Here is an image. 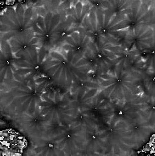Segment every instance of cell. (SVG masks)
I'll use <instances>...</instances> for the list:
<instances>
[{"instance_id":"6da1fadb","label":"cell","mask_w":155,"mask_h":156,"mask_svg":"<svg viewBox=\"0 0 155 156\" xmlns=\"http://www.w3.org/2000/svg\"><path fill=\"white\" fill-rule=\"evenodd\" d=\"M52 84L53 80L46 72L39 76L15 75L14 79L5 80L1 85L2 112L14 118L32 114L41 101L42 94Z\"/></svg>"},{"instance_id":"7a4b0ae2","label":"cell","mask_w":155,"mask_h":156,"mask_svg":"<svg viewBox=\"0 0 155 156\" xmlns=\"http://www.w3.org/2000/svg\"><path fill=\"white\" fill-rule=\"evenodd\" d=\"M80 28L97 44L123 46L128 26L124 15L100 7L89 11Z\"/></svg>"},{"instance_id":"3957f363","label":"cell","mask_w":155,"mask_h":156,"mask_svg":"<svg viewBox=\"0 0 155 156\" xmlns=\"http://www.w3.org/2000/svg\"><path fill=\"white\" fill-rule=\"evenodd\" d=\"M45 72L58 88L67 90L81 81L92 80L91 69L86 59L64 50L50 51L45 63Z\"/></svg>"},{"instance_id":"277c9868","label":"cell","mask_w":155,"mask_h":156,"mask_svg":"<svg viewBox=\"0 0 155 156\" xmlns=\"http://www.w3.org/2000/svg\"><path fill=\"white\" fill-rule=\"evenodd\" d=\"M142 75L137 71L124 67L118 62L108 73L98 76L100 92L111 101H126L141 93Z\"/></svg>"},{"instance_id":"5b68a950","label":"cell","mask_w":155,"mask_h":156,"mask_svg":"<svg viewBox=\"0 0 155 156\" xmlns=\"http://www.w3.org/2000/svg\"><path fill=\"white\" fill-rule=\"evenodd\" d=\"M75 116L65 125L80 126L91 129L109 122L113 115L112 101L99 92L96 96L79 103Z\"/></svg>"},{"instance_id":"8992f818","label":"cell","mask_w":155,"mask_h":156,"mask_svg":"<svg viewBox=\"0 0 155 156\" xmlns=\"http://www.w3.org/2000/svg\"><path fill=\"white\" fill-rule=\"evenodd\" d=\"M52 85L41 96L38 104L40 114L51 124L65 125L76 114V106L69 92L62 94L59 89H53Z\"/></svg>"},{"instance_id":"52a82bcc","label":"cell","mask_w":155,"mask_h":156,"mask_svg":"<svg viewBox=\"0 0 155 156\" xmlns=\"http://www.w3.org/2000/svg\"><path fill=\"white\" fill-rule=\"evenodd\" d=\"M100 128L104 138L103 155L129 154L140 147L125 123L110 119Z\"/></svg>"},{"instance_id":"ba28073f","label":"cell","mask_w":155,"mask_h":156,"mask_svg":"<svg viewBox=\"0 0 155 156\" xmlns=\"http://www.w3.org/2000/svg\"><path fill=\"white\" fill-rule=\"evenodd\" d=\"M35 37L39 39L41 47L49 50L64 42L69 32L65 19L59 13L49 11L44 16H38L32 27Z\"/></svg>"},{"instance_id":"9c48e42d","label":"cell","mask_w":155,"mask_h":156,"mask_svg":"<svg viewBox=\"0 0 155 156\" xmlns=\"http://www.w3.org/2000/svg\"><path fill=\"white\" fill-rule=\"evenodd\" d=\"M85 128L76 125H56L48 136L55 146L61 150L64 155L84 154L86 143Z\"/></svg>"},{"instance_id":"30bf717a","label":"cell","mask_w":155,"mask_h":156,"mask_svg":"<svg viewBox=\"0 0 155 156\" xmlns=\"http://www.w3.org/2000/svg\"><path fill=\"white\" fill-rule=\"evenodd\" d=\"M33 14L31 7L25 8L22 4L8 7L1 16V41H9L32 29Z\"/></svg>"},{"instance_id":"8fae6325","label":"cell","mask_w":155,"mask_h":156,"mask_svg":"<svg viewBox=\"0 0 155 156\" xmlns=\"http://www.w3.org/2000/svg\"><path fill=\"white\" fill-rule=\"evenodd\" d=\"M113 115L111 119L127 125L140 121L153 119V107L144 97L137 96L126 101H112Z\"/></svg>"},{"instance_id":"7c38bea8","label":"cell","mask_w":155,"mask_h":156,"mask_svg":"<svg viewBox=\"0 0 155 156\" xmlns=\"http://www.w3.org/2000/svg\"><path fill=\"white\" fill-rule=\"evenodd\" d=\"M91 69V76L97 81L98 76L108 73L118 63V57L113 51V45L97 44L91 41L84 55Z\"/></svg>"},{"instance_id":"4fadbf2b","label":"cell","mask_w":155,"mask_h":156,"mask_svg":"<svg viewBox=\"0 0 155 156\" xmlns=\"http://www.w3.org/2000/svg\"><path fill=\"white\" fill-rule=\"evenodd\" d=\"M15 123L19 130L31 138L32 142L47 138L51 134L56 125L48 122L41 114L37 105L32 114H22L15 117Z\"/></svg>"},{"instance_id":"5bb4252c","label":"cell","mask_w":155,"mask_h":156,"mask_svg":"<svg viewBox=\"0 0 155 156\" xmlns=\"http://www.w3.org/2000/svg\"><path fill=\"white\" fill-rule=\"evenodd\" d=\"M50 51L44 47L34 48L19 58H15L16 76H39L45 73V63Z\"/></svg>"},{"instance_id":"9a60e30c","label":"cell","mask_w":155,"mask_h":156,"mask_svg":"<svg viewBox=\"0 0 155 156\" xmlns=\"http://www.w3.org/2000/svg\"><path fill=\"white\" fill-rule=\"evenodd\" d=\"M125 16L128 29L127 31L150 27L153 22V11L149 5L142 1H133L132 4L123 13Z\"/></svg>"},{"instance_id":"2e32d148","label":"cell","mask_w":155,"mask_h":156,"mask_svg":"<svg viewBox=\"0 0 155 156\" xmlns=\"http://www.w3.org/2000/svg\"><path fill=\"white\" fill-rule=\"evenodd\" d=\"M153 30L151 27H146L134 31H127L124 39L125 47L129 50H137L139 52L149 50L153 47Z\"/></svg>"},{"instance_id":"e0dca14e","label":"cell","mask_w":155,"mask_h":156,"mask_svg":"<svg viewBox=\"0 0 155 156\" xmlns=\"http://www.w3.org/2000/svg\"><path fill=\"white\" fill-rule=\"evenodd\" d=\"M91 41V39L81 28H80L78 31L69 34L65 38L63 42L62 50L72 51L76 56L84 57Z\"/></svg>"},{"instance_id":"ac0fdd59","label":"cell","mask_w":155,"mask_h":156,"mask_svg":"<svg viewBox=\"0 0 155 156\" xmlns=\"http://www.w3.org/2000/svg\"><path fill=\"white\" fill-rule=\"evenodd\" d=\"M8 42L15 58H19L34 48L41 47L40 44V40L35 37V33L32 29L26 33L15 36Z\"/></svg>"},{"instance_id":"d6986e66","label":"cell","mask_w":155,"mask_h":156,"mask_svg":"<svg viewBox=\"0 0 155 156\" xmlns=\"http://www.w3.org/2000/svg\"><path fill=\"white\" fill-rule=\"evenodd\" d=\"M90 11V6L84 4L82 2H76L70 7L69 13L65 17L67 30L70 34L78 31L82 26L84 20Z\"/></svg>"},{"instance_id":"ffe728a7","label":"cell","mask_w":155,"mask_h":156,"mask_svg":"<svg viewBox=\"0 0 155 156\" xmlns=\"http://www.w3.org/2000/svg\"><path fill=\"white\" fill-rule=\"evenodd\" d=\"M1 83H2L5 80H12L15 78L16 68L15 65V56L11 51L9 42L1 41Z\"/></svg>"},{"instance_id":"44dd1931","label":"cell","mask_w":155,"mask_h":156,"mask_svg":"<svg viewBox=\"0 0 155 156\" xmlns=\"http://www.w3.org/2000/svg\"><path fill=\"white\" fill-rule=\"evenodd\" d=\"M128 126L135 140L141 147L148 140L150 136L153 133L154 120L150 119V120L140 121Z\"/></svg>"},{"instance_id":"7402d4cb","label":"cell","mask_w":155,"mask_h":156,"mask_svg":"<svg viewBox=\"0 0 155 156\" xmlns=\"http://www.w3.org/2000/svg\"><path fill=\"white\" fill-rule=\"evenodd\" d=\"M33 143V152L38 155H64L62 151L48 138H41Z\"/></svg>"},{"instance_id":"603a6c76","label":"cell","mask_w":155,"mask_h":156,"mask_svg":"<svg viewBox=\"0 0 155 156\" xmlns=\"http://www.w3.org/2000/svg\"><path fill=\"white\" fill-rule=\"evenodd\" d=\"M133 1H105L101 2L104 10L116 15H123L124 11L130 7Z\"/></svg>"}]
</instances>
